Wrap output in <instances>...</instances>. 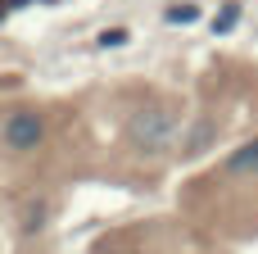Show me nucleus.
Returning <instances> with one entry per match:
<instances>
[{"instance_id":"nucleus-4","label":"nucleus","mask_w":258,"mask_h":254,"mask_svg":"<svg viewBox=\"0 0 258 254\" xmlns=\"http://www.w3.org/2000/svg\"><path fill=\"white\" fill-rule=\"evenodd\" d=\"M213 132H218V127H213V118L195 123V132H190V145H186V150H190V155H195V150H204V145L213 141Z\"/></svg>"},{"instance_id":"nucleus-1","label":"nucleus","mask_w":258,"mask_h":254,"mask_svg":"<svg viewBox=\"0 0 258 254\" xmlns=\"http://www.w3.org/2000/svg\"><path fill=\"white\" fill-rule=\"evenodd\" d=\"M177 132H181V123H177V109H168V105H145L127 118V141L141 155H168L177 145Z\"/></svg>"},{"instance_id":"nucleus-2","label":"nucleus","mask_w":258,"mask_h":254,"mask_svg":"<svg viewBox=\"0 0 258 254\" xmlns=\"http://www.w3.org/2000/svg\"><path fill=\"white\" fill-rule=\"evenodd\" d=\"M0 141H5V150H14V155H32V150L45 141V123H41V114H32V109H14V114L0 123Z\"/></svg>"},{"instance_id":"nucleus-3","label":"nucleus","mask_w":258,"mask_h":254,"mask_svg":"<svg viewBox=\"0 0 258 254\" xmlns=\"http://www.w3.org/2000/svg\"><path fill=\"white\" fill-rule=\"evenodd\" d=\"M227 168H231V173H258V141L240 145V150L227 159Z\"/></svg>"},{"instance_id":"nucleus-8","label":"nucleus","mask_w":258,"mask_h":254,"mask_svg":"<svg viewBox=\"0 0 258 254\" xmlns=\"http://www.w3.org/2000/svg\"><path fill=\"white\" fill-rule=\"evenodd\" d=\"M5 14H9V5H0V18H5Z\"/></svg>"},{"instance_id":"nucleus-6","label":"nucleus","mask_w":258,"mask_h":254,"mask_svg":"<svg viewBox=\"0 0 258 254\" xmlns=\"http://www.w3.org/2000/svg\"><path fill=\"white\" fill-rule=\"evenodd\" d=\"M236 18H240V9H236V5H227V9H222V14L213 18V32H227V27L236 23Z\"/></svg>"},{"instance_id":"nucleus-5","label":"nucleus","mask_w":258,"mask_h":254,"mask_svg":"<svg viewBox=\"0 0 258 254\" xmlns=\"http://www.w3.org/2000/svg\"><path fill=\"white\" fill-rule=\"evenodd\" d=\"M195 14H200L195 5H172V9H168V23H190Z\"/></svg>"},{"instance_id":"nucleus-7","label":"nucleus","mask_w":258,"mask_h":254,"mask_svg":"<svg viewBox=\"0 0 258 254\" xmlns=\"http://www.w3.org/2000/svg\"><path fill=\"white\" fill-rule=\"evenodd\" d=\"M127 41V27H109V32H100V45H122Z\"/></svg>"}]
</instances>
